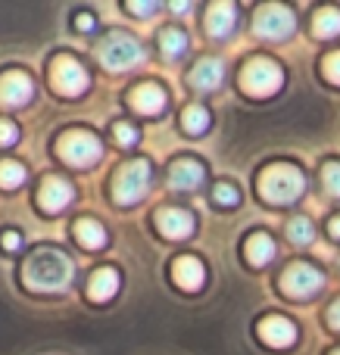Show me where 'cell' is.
<instances>
[{"label": "cell", "mask_w": 340, "mask_h": 355, "mask_svg": "<svg viewBox=\"0 0 340 355\" xmlns=\"http://www.w3.org/2000/svg\"><path fill=\"white\" fill-rule=\"evenodd\" d=\"M22 281L28 290L53 293V290H62L69 281H72V262H69V256L62 250L37 246L22 268Z\"/></svg>", "instance_id": "obj_1"}, {"label": "cell", "mask_w": 340, "mask_h": 355, "mask_svg": "<svg viewBox=\"0 0 340 355\" xmlns=\"http://www.w3.org/2000/svg\"><path fill=\"white\" fill-rule=\"evenodd\" d=\"M306 187V178L297 166L291 162H275V166L262 168L260 175V193L262 200L275 202V206H284V202H294Z\"/></svg>", "instance_id": "obj_2"}, {"label": "cell", "mask_w": 340, "mask_h": 355, "mask_svg": "<svg viewBox=\"0 0 340 355\" xmlns=\"http://www.w3.org/2000/svg\"><path fill=\"white\" fill-rule=\"evenodd\" d=\"M281 85H284V72H281V66L275 60H269V56L250 60L241 72V87L247 94H253V97H272Z\"/></svg>", "instance_id": "obj_3"}, {"label": "cell", "mask_w": 340, "mask_h": 355, "mask_svg": "<svg viewBox=\"0 0 340 355\" xmlns=\"http://www.w3.org/2000/svg\"><path fill=\"white\" fill-rule=\"evenodd\" d=\"M56 150H60V156L69 162V166H94V162L100 159V153H103V144H100V137L94 135V131H85V128H72L66 131V135L56 141Z\"/></svg>", "instance_id": "obj_4"}, {"label": "cell", "mask_w": 340, "mask_h": 355, "mask_svg": "<svg viewBox=\"0 0 340 355\" xmlns=\"http://www.w3.org/2000/svg\"><path fill=\"white\" fill-rule=\"evenodd\" d=\"M97 60L103 62L106 69H112V72H122V69H131L144 60V50L135 37L116 31V35H106L103 41L97 44Z\"/></svg>", "instance_id": "obj_5"}, {"label": "cell", "mask_w": 340, "mask_h": 355, "mask_svg": "<svg viewBox=\"0 0 340 355\" xmlns=\"http://www.w3.org/2000/svg\"><path fill=\"white\" fill-rule=\"evenodd\" d=\"M150 187V162L147 159H131L112 178V196L119 202H137Z\"/></svg>", "instance_id": "obj_6"}, {"label": "cell", "mask_w": 340, "mask_h": 355, "mask_svg": "<svg viewBox=\"0 0 340 355\" xmlns=\"http://www.w3.org/2000/svg\"><path fill=\"white\" fill-rule=\"evenodd\" d=\"M87 69L81 66L78 60H72V56H56L53 62H50V85L56 87V91L62 94V97H75V94H81L87 87Z\"/></svg>", "instance_id": "obj_7"}, {"label": "cell", "mask_w": 340, "mask_h": 355, "mask_svg": "<svg viewBox=\"0 0 340 355\" xmlns=\"http://www.w3.org/2000/svg\"><path fill=\"white\" fill-rule=\"evenodd\" d=\"M281 290L294 300H303V296H312L322 290V271L309 262H294L291 268L281 275Z\"/></svg>", "instance_id": "obj_8"}, {"label": "cell", "mask_w": 340, "mask_h": 355, "mask_svg": "<svg viewBox=\"0 0 340 355\" xmlns=\"http://www.w3.org/2000/svg\"><path fill=\"white\" fill-rule=\"evenodd\" d=\"M253 28H256V35L272 37V41L287 37L294 31V12L281 3H262L253 16Z\"/></svg>", "instance_id": "obj_9"}, {"label": "cell", "mask_w": 340, "mask_h": 355, "mask_svg": "<svg viewBox=\"0 0 340 355\" xmlns=\"http://www.w3.org/2000/svg\"><path fill=\"white\" fill-rule=\"evenodd\" d=\"M72 184L66 181V178H56V175H50V178H44V184H41V190H37V200H41V209L44 212H62V209L72 202Z\"/></svg>", "instance_id": "obj_10"}, {"label": "cell", "mask_w": 340, "mask_h": 355, "mask_svg": "<svg viewBox=\"0 0 340 355\" xmlns=\"http://www.w3.org/2000/svg\"><path fill=\"white\" fill-rule=\"evenodd\" d=\"M156 227H160L166 237L181 240V237H191L194 234V215L181 206H166L156 212Z\"/></svg>", "instance_id": "obj_11"}, {"label": "cell", "mask_w": 340, "mask_h": 355, "mask_svg": "<svg viewBox=\"0 0 340 355\" xmlns=\"http://www.w3.org/2000/svg\"><path fill=\"white\" fill-rule=\"evenodd\" d=\"M31 91H35V85H31V78L22 69H10L0 78V103L6 106H22L31 97Z\"/></svg>", "instance_id": "obj_12"}, {"label": "cell", "mask_w": 340, "mask_h": 355, "mask_svg": "<svg viewBox=\"0 0 340 355\" xmlns=\"http://www.w3.org/2000/svg\"><path fill=\"white\" fill-rule=\"evenodd\" d=\"M260 337L266 340L269 346H291L294 340H297V327H294L291 318H284V315H266V318L260 321Z\"/></svg>", "instance_id": "obj_13"}, {"label": "cell", "mask_w": 340, "mask_h": 355, "mask_svg": "<svg viewBox=\"0 0 340 355\" xmlns=\"http://www.w3.org/2000/svg\"><path fill=\"white\" fill-rule=\"evenodd\" d=\"M172 277L181 290H200L206 281V268L197 256H178L172 262Z\"/></svg>", "instance_id": "obj_14"}, {"label": "cell", "mask_w": 340, "mask_h": 355, "mask_svg": "<svg viewBox=\"0 0 340 355\" xmlns=\"http://www.w3.org/2000/svg\"><path fill=\"white\" fill-rule=\"evenodd\" d=\"M235 22H237V10L235 3H228V0H216V3L206 10V31H210L212 37H225L235 31Z\"/></svg>", "instance_id": "obj_15"}, {"label": "cell", "mask_w": 340, "mask_h": 355, "mask_svg": "<svg viewBox=\"0 0 340 355\" xmlns=\"http://www.w3.org/2000/svg\"><path fill=\"white\" fill-rule=\"evenodd\" d=\"M203 175L206 172L197 159H178V162H172V168H169V184H172L175 190H194V187H200Z\"/></svg>", "instance_id": "obj_16"}, {"label": "cell", "mask_w": 340, "mask_h": 355, "mask_svg": "<svg viewBox=\"0 0 340 355\" xmlns=\"http://www.w3.org/2000/svg\"><path fill=\"white\" fill-rule=\"evenodd\" d=\"M131 106H135L137 112H144V116L162 112V106H166V91H162L160 85H153V81L137 85L135 91H131Z\"/></svg>", "instance_id": "obj_17"}, {"label": "cell", "mask_w": 340, "mask_h": 355, "mask_svg": "<svg viewBox=\"0 0 340 355\" xmlns=\"http://www.w3.org/2000/svg\"><path fill=\"white\" fill-rule=\"evenodd\" d=\"M119 293V271L110 268V265H103V268H97L91 275V284H87V296L97 302H106L112 300V296Z\"/></svg>", "instance_id": "obj_18"}, {"label": "cell", "mask_w": 340, "mask_h": 355, "mask_svg": "<svg viewBox=\"0 0 340 355\" xmlns=\"http://www.w3.org/2000/svg\"><path fill=\"white\" fill-rule=\"evenodd\" d=\"M222 75H225L222 60H216V56H203V60L194 66L191 81H194V87H200V91H212V87L222 85Z\"/></svg>", "instance_id": "obj_19"}, {"label": "cell", "mask_w": 340, "mask_h": 355, "mask_svg": "<svg viewBox=\"0 0 340 355\" xmlns=\"http://www.w3.org/2000/svg\"><path fill=\"white\" fill-rule=\"evenodd\" d=\"M244 252H247V262L260 268V265H266V262H272L275 259V240L269 237L266 231H256V234H250L247 237Z\"/></svg>", "instance_id": "obj_20"}, {"label": "cell", "mask_w": 340, "mask_h": 355, "mask_svg": "<svg viewBox=\"0 0 340 355\" xmlns=\"http://www.w3.org/2000/svg\"><path fill=\"white\" fill-rule=\"evenodd\" d=\"M75 237L87 246V250H100L106 243V231L97 218H78L75 221Z\"/></svg>", "instance_id": "obj_21"}, {"label": "cell", "mask_w": 340, "mask_h": 355, "mask_svg": "<svg viewBox=\"0 0 340 355\" xmlns=\"http://www.w3.org/2000/svg\"><path fill=\"white\" fill-rule=\"evenodd\" d=\"M312 28H316L318 37H334L340 35V10L337 6H322L312 19Z\"/></svg>", "instance_id": "obj_22"}, {"label": "cell", "mask_w": 340, "mask_h": 355, "mask_svg": "<svg viewBox=\"0 0 340 355\" xmlns=\"http://www.w3.org/2000/svg\"><path fill=\"white\" fill-rule=\"evenodd\" d=\"M160 47H162V53L166 56H181L187 50V35L181 28H162Z\"/></svg>", "instance_id": "obj_23"}, {"label": "cell", "mask_w": 340, "mask_h": 355, "mask_svg": "<svg viewBox=\"0 0 340 355\" xmlns=\"http://www.w3.org/2000/svg\"><path fill=\"white\" fill-rule=\"evenodd\" d=\"M181 125H185V131H191V135H203L206 128H210V112L203 110V106H187L185 116H181Z\"/></svg>", "instance_id": "obj_24"}, {"label": "cell", "mask_w": 340, "mask_h": 355, "mask_svg": "<svg viewBox=\"0 0 340 355\" xmlns=\"http://www.w3.org/2000/svg\"><path fill=\"white\" fill-rule=\"evenodd\" d=\"M287 237H291L294 243H312L316 227H312V221L306 218V215H297V218L287 221Z\"/></svg>", "instance_id": "obj_25"}, {"label": "cell", "mask_w": 340, "mask_h": 355, "mask_svg": "<svg viewBox=\"0 0 340 355\" xmlns=\"http://www.w3.org/2000/svg\"><path fill=\"white\" fill-rule=\"evenodd\" d=\"M22 181H25L22 162H16V159H0V187L12 190V187H19Z\"/></svg>", "instance_id": "obj_26"}, {"label": "cell", "mask_w": 340, "mask_h": 355, "mask_svg": "<svg viewBox=\"0 0 340 355\" xmlns=\"http://www.w3.org/2000/svg\"><path fill=\"white\" fill-rule=\"evenodd\" d=\"M212 196H216V202H222V206H237L241 190H237L235 184H228V181H219L216 190H212Z\"/></svg>", "instance_id": "obj_27"}, {"label": "cell", "mask_w": 340, "mask_h": 355, "mask_svg": "<svg viewBox=\"0 0 340 355\" xmlns=\"http://www.w3.org/2000/svg\"><path fill=\"white\" fill-rule=\"evenodd\" d=\"M112 135H116V141L122 144V147H135V144L141 141V135H137V128L131 122H116L112 125Z\"/></svg>", "instance_id": "obj_28"}, {"label": "cell", "mask_w": 340, "mask_h": 355, "mask_svg": "<svg viewBox=\"0 0 340 355\" xmlns=\"http://www.w3.org/2000/svg\"><path fill=\"white\" fill-rule=\"evenodd\" d=\"M322 181L331 196H340V162H328V166L322 168Z\"/></svg>", "instance_id": "obj_29"}, {"label": "cell", "mask_w": 340, "mask_h": 355, "mask_svg": "<svg viewBox=\"0 0 340 355\" xmlns=\"http://www.w3.org/2000/svg\"><path fill=\"white\" fill-rule=\"evenodd\" d=\"M19 141V128L12 119H0V147H12Z\"/></svg>", "instance_id": "obj_30"}, {"label": "cell", "mask_w": 340, "mask_h": 355, "mask_svg": "<svg viewBox=\"0 0 340 355\" xmlns=\"http://www.w3.org/2000/svg\"><path fill=\"white\" fill-rule=\"evenodd\" d=\"M322 69H325V75H328V81H334V85H340V50H334V53L325 56Z\"/></svg>", "instance_id": "obj_31"}, {"label": "cell", "mask_w": 340, "mask_h": 355, "mask_svg": "<svg viewBox=\"0 0 340 355\" xmlns=\"http://www.w3.org/2000/svg\"><path fill=\"white\" fill-rule=\"evenodd\" d=\"M160 10V3L156 0H150V3H141V0H128V12H137V16H150V12Z\"/></svg>", "instance_id": "obj_32"}, {"label": "cell", "mask_w": 340, "mask_h": 355, "mask_svg": "<svg viewBox=\"0 0 340 355\" xmlns=\"http://www.w3.org/2000/svg\"><path fill=\"white\" fill-rule=\"evenodd\" d=\"M19 243H22V237H19L16 231H3V234H0V246H3V250H19Z\"/></svg>", "instance_id": "obj_33"}, {"label": "cell", "mask_w": 340, "mask_h": 355, "mask_svg": "<svg viewBox=\"0 0 340 355\" xmlns=\"http://www.w3.org/2000/svg\"><path fill=\"white\" fill-rule=\"evenodd\" d=\"M75 28H78V31H91L94 28V16H91V12H78V16H75Z\"/></svg>", "instance_id": "obj_34"}, {"label": "cell", "mask_w": 340, "mask_h": 355, "mask_svg": "<svg viewBox=\"0 0 340 355\" xmlns=\"http://www.w3.org/2000/svg\"><path fill=\"white\" fill-rule=\"evenodd\" d=\"M328 321H331V327H337L340 331V300L331 306V312H328Z\"/></svg>", "instance_id": "obj_35"}, {"label": "cell", "mask_w": 340, "mask_h": 355, "mask_svg": "<svg viewBox=\"0 0 340 355\" xmlns=\"http://www.w3.org/2000/svg\"><path fill=\"white\" fill-rule=\"evenodd\" d=\"M328 231L334 234V237H340V215H334V218L328 221Z\"/></svg>", "instance_id": "obj_36"}, {"label": "cell", "mask_w": 340, "mask_h": 355, "mask_svg": "<svg viewBox=\"0 0 340 355\" xmlns=\"http://www.w3.org/2000/svg\"><path fill=\"white\" fill-rule=\"evenodd\" d=\"M185 10H191V3H187V0H175V3H172V12H185Z\"/></svg>", "instance_id": "obj_37"}, {"label": "cell", "mask_w": 340, "mask_h": 355, "mask_svg": "<svg viewBox=\"0 0 340 355\" xmlns=\"http://www.w3.org/2000/svg\"><path fill=\"white\" fill-rule=\"evenodd\" d=\"M334 355H340V349H337V352H334Z\"/></svg>", "instance_id": "obj_38"}]
</instances>
